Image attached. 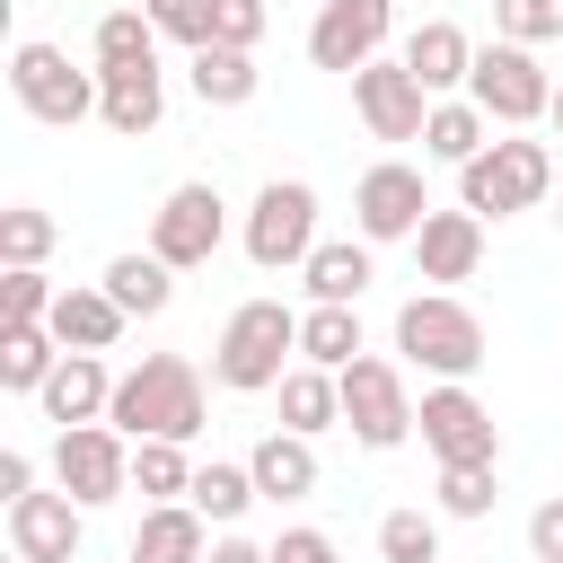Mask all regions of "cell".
Wrapping results in <instances>:
<instances>
[{"label":"cell","mask_w":563,"mask_h":563,"mask_svg":"<svg viewBox=\"0 0 563 563\" xmlns=\"http://www.w3.org/2000/svg\"><path fill=\"white\" fill-rule=\"evenodd\" d=\"M545 123H554V158H563V79H554V114Z\"/></svg>","instance_id":"ee69618b"},{"label":"cell","mask_w":563,"mask_h":563,"mask_svg":"<svg viewBox=\"0 0 563 563\" xmlns=\"http://www.w3.org/2000/svg\"><path fill=\"white\" fill-rule=\"evenodd\" d=\"M413 431H422V449H431L440 466H501V422H493V405H484L475 387H457V378L422 387Z\"/></svg>","instance_id":"ba28073f"},{"label":"cell","mask_w":563,"mask_h":563,"mask_svg":"<svg viewBox=\"0 0 563 563\" xmlns=\"http://www.w3.org/2000/svg\"><path fill=\"white\" fill-rule=\"evenodd\" d=\"M9 97L35 114V123H53V132H70V123H88L97 114V70H79L62 44H44V35H26L18 53H9Z\"/></svg>","instance_id":"8992f818"},{"label":"cell","mask_w":563,"mask_h":563,"mask_svg":"<svg viewBox=\"0 0 563 563\" xmlns=\"http://www.w3.org/2000/svg\"><path fill=\"white\" fill-rule=\"evenodd\" d=\"M466 97L501 123V132H528V123H545L554 114V70L537 62V44H475V79H466Z\"/></svg>","instance_id":"52a82bcc"},{"label":"cell","mask_w":563,"mask_h":563,"mask_svg":"<svg viewBox=\"0 0 563 563\" xmlns=\"http://www.w3.org/2000/svg\"><path fill=\"white\" fill-rule=\"evenodd\" d=\"M53 238H62L53 211H35V202H9V211H0V264H44Z\"/></svg>","instance_id":"e575fe53"},{"label":"cell","mask_w":563,"mask_h":563,"mask_svg":"<svg viewBox=\"0 0 563 563\" xmlns=\"http://www.w3.org/2000/svg\"><path fill=\"white\" fill-rule=\"evenodd\" d=\"M273 396H282V431H299V440H317V431L343 422V378H334V369H308V361H299Z\"/></svg>","instance_id":"484cf974"},{"label":"cell","mask_w":563,"mask_h":563,"mask_svg":"<svg viewBox=\"0 0 563 563\" xmlns=\"http://www.w3.org/2000/svg\"><path fill=\"white\" fill-rule=\"evenodd\" d=\"M554 229H563V202H554Z\"/></svg>","instance_id":"f6af8a7d"},{"label":"cell","mask_w":563,"mask_h":563,"mask_svg":"<svg viewBox=\"0 0 563 563\" xmlns=\"http://www.w3.org/2000/svg\"><path fill=\"white\" fill-rule=\"evenodd\" d=\"M440 202H431V185H422V167L413 158H378V167H361V185H352V238H369V246H413V229L431 220Z\"/></svg>","instance_id":"30bf717a"},{"label":"cell","mask_w":563,"mask_h":563,"mask_svg":"<svg viewBox=\"0 0 563 563\" xmlns=\"http://www.w3.org/2000/svg\"><path fill=\"white\" fill-rule=\"evenodd\" d=\"M132 493L158 510V501H185L194 493V457L176 440H132Z\"/></svg>","instance_id":"1f68e13d"},{"label":"cell","mask_w":563,"mask_h":563,"mask_svg":"<svg viewBox=\"0 0 563 563\" xmlns=\"http://www.w3.org/2000/svg\"><path fill=\"white\" fill-rule=\"evenodd\" d=\"M361 343V308H299V361L308 369H352Z\"/></svg>","instance_id":"f546056e"},{"label":"cell","mask_w":563,"mask_h":563,"mask_svg":"<svg viewBox=\"0 0 563 563\" xmlns=\"http://www.w3.org/2000/svg\"><path fill=\"white\" fill-rule=\"evenodd\" d=\"M53 369H62L53 325H0V387H9V396H44Z\"/></svg>","instance_id":"83f0119b"},{"label":"cell","mask_w":563,"mask_h":563,"mask_svg":"<svg viewBox=\"0 0 563 563\" xmlns=\"http://www.w3.org/2000/svg\"><path fill=\"white\" fill-rule=\"evenodd\" d=\"M53 282H44V264H0V325H44L53 317Z\"/></svg>","instance_id":"d590c367"},{"label":"cell","mask_w":563,"mask_h":563,"mask_svg":"<svg viewBox=\"0 0 563 563\" xmlns=\"http://www.w3.org/2000/svg\"><path fill=\"white\" fill-rule=\"evenodd\" d=\"M220 238H229V202H220V185H167V202L150 211V255L158 264H176V273H202L211 255H220Z\"/></svg>","instance_id":"8fae6325"},{"label":"cell","mask_w":563,"mask_h":563,"mask_svg":"<svg viewBox=\"0 0 563 563\" xmlns=\"http://www.w3.org/2000/svg\"><path fill=\"white\" fill-rule=\"evenodd\" d=\"M387 35H396V0H317V18H308V62L317 70H369L378 53H387Z\"/></svg>","instance_id":"4fadbf2b"},{"label":"cell","mask_w":563,"mask_h":563,"mask_svg":"<svg viewBox=\"0 0 563 563\" xmlns=\"http://www.w3.org/2000/svg\"><path fill=\"white\" fill-rule=\"evenodd\" d=\"M97 282H106V299H114L123 317H158V308L176 299V264H158L150 246H123V255H114Z\"/></svg>","instance_id":"d4e9b609"},{"label":"cell","mask_w":563,"mask_h":563,"mask_svg":"<svg viewBox=\"0 0 563 563\" xmlns=\"http://www.w3.org/2000/svg\"><path fill=\"white\" fill-rule=\"evenodd\" d=\"M35 493V457L26 449H0V501H26Z\"/></svg>","instance_id":"b9f144b4"},{"label":"cell","mask_w":563,"mask_h":563,"mask_svg":"<svg viewBox=\"0 0 563 563\" xmlns=\"http://www.w3.org/2000/svg\"><path fill=\"white\" fill-rule=\"evenodd\" d=\"M475 264H484V220L475 211H431L413 229V273L422 282H475Z\"/></svg>","instance_id":"d6986e66"},{"label":"cell","mask_w":563,"mask_h":563,"mask_svg":"<svg viewBox=\"0 0 563 563\" xmlns=\"http://www.w3.org/2000/svg\"><path fill=\"white\" fill-rule=\"evenodd\" d=\"M132 563H211V519L194 501H158L132 528Z\"/></svg>","instance_id":"603a6c76"},{"label":"cell","mask_w":563,"mask_h":563,"mask_svg":"<svg viewBox=\"0 0 563 563\" xmlns=\"http://www.w3.org/2000/svg\"><path fill=\"white\" fill-rule=\"evenodd\" d=\"M79 537H88V510L70 493L9 501V554H26V563H79Z\"/></svg>","instance_id":"9a60e30c"},{"label":"cell","mask_w":563,"mask_h":563,"mask_svg":"<svg viewBox=\"0 0 563 563\" xmlns=\"http://www.w3.org/2000/svg\"><path fill=\"white\" fill-rule=\"evenodd\" d=\"M299 369V308L282 299H238L220 343H211V378L229 396H273L282 378Z\"/></svg>","instance_id":"7a4b0ae2"},{"label":"cell","mask_w":563,"mask_h":563,"mask_svg":"<svg viewBox=\"0 0 563 563\" xmlns=\"http://www.w3.org/2000/svg\"><path fill=\"white\" fill-rule=\"evenodd\" d=\"M44 325H53V343H62V352H114V334H123L132 317L106 299V282H70V290L53 299V317H44Z\"/></svg>","instance_id":"44dd1931"},{"label":"cell","mask_w":563,"mask_h":563,"mask_svg":"<svg viewBox=\"0 0 563 563\" xmlns=\"http://www.w3.org/2000/svg\"><path fill=\"white\" fill-rule=\"evenodd\" d=\"M493 501H501L493 466H440V484H431V510L440 519H493Z\"/></svg>","instance_id":"836d02e7"},{"label":"cell","mask_w":563,"mask_h":563,"mask_svg":"<svg viewBox=\"0 0 563 563\" xmlns=\"http://www.w3.org/2000/svg\"><path fill=\"white\" fill-rule=\"evenodd\" d=\"M501 44H563V0H493Z\"/></svg>","instance_id":"74e56055"},{"label":"cell","mask_w":563,"mask_h":563,"mask_svg":"<svg viewBox=\"0 0 563 563\" xmlns=\"http://www.w3.org/2000/svg\"><path fill=\"white\" fill-rule=\"evenodd\" d=\"M352 114L369 123V141H422V123H431V97H422V79L405 70V62H369V70H352Z\"/></svg>","instance_id":"5bb4252c"},{"label":"cell","mask_w":563,"mask_h":563,"mask_svg":"<svg viewBox=\"0 0 563 563\" xmlns=\"http://www.w3.org/2000/svg\"><path fill=\"white\" fill-rule=\"evenodd\" d=\"M53 484H62L79 510H97V501L132 493V440H123L114 422H79V431H53Z\"/></svg>","instance_id":"7c38bea8"},{"label":"cell","mask_w":563,"mask_h":563,"mask_svg":"<svg viewBox=\"0 0 563 563\" xmlns=\"http://www.w3.org/2000/svg\"><path fill=\"white\" fill-rule=\"evenodd\" d=\"M396 352L413 361V369H431V378H475L484 369V317L466 308V299H449V290H413L405 308H396Z\"/></svg>","instance_id":"3957f363"},{"label":"cell","mask_w":563,"mask_h":563,"mask_svg":"<svg viewBox=\"0 0 563 563\" xmlns=\"http://www.w3.org/2000/svg\"><path fill=\"white\" fill-rule=\"evenodd\" d=\"M35 405H44L53 431L106 422V405H114V369H106V352H62V369H53V387H44Z\"/></svg>","instance_id":"ac0fdd59"},{"label":"cell","mask_w":563,"mask_h":563,"mask_svg":"<svg viewBox=\"0 0 563 563\" xmlns=\"http://www.w3.org/2000/svg\"><path fill=\"white\" fill-rule=\"evenodd\" d=\"M528 554H537V563H563V493L528 510Z\"/></svg>","instance_id":"ab89813d"},{"label":"cell","mask_w":563,"mask_h":563,"mask_svg":"<svg viewBox=\"0 0 563 563\" xmlns=\"http://www.w3.org/2000/svg\"><path fill=\"white\" fill-rule=\"evenodd\" d=\"M369 282H378V246H369V238H325V246L299 264L308 308H361Z\"/></svg>","instance_id":"e0dca14e"},{"label":"cell","mask_w":563,"mask_h":563,"mask_svg":"<svg viewBox=\"0 0 563 563\" xmlns=\"http://www.w3.org/2000/svg\"><path fill=\"white\" fill-rule=\"evenodd\" d=\"M211 563H273V545H255V537L220 528V537H211Z\"/></svg>","instance_id":"7bdbcfd3"},{"label":"cell","mask_w":563,"mask_h":563,"mask_svg":"<svg viewBox=\"0 0 563 563\" xmlns=\"http://www.w3.org/2000/svg\"><path fill=\"white\" fill-rule=\"evenodd\" d=\"M238 246H246L255 273H299V264L325 246V238H317V185H308V176H273V185H255Z\"/></svg>","instance_id":"5b68a950"},{"label":"cell","mask_w":563,"mask_h":563,"mask_svg":"<svg viewBox=\"0 0 563 563\" xmlns=\"http://www.w3.org/2000/svg\"><path fill=\"white\" fill-rule=\"evenodd\" d=\"M141 9H150L158 44H185V53H202V44L220 35V0H141Z\"/></svg>","instance_id":"8d00e7d4"},{"label":"cell","mask_w":563,"mask_h":563,"mask_svg":"<svg viewBox=\"0 0 563 563\" xmlns=\"http://www.w3.org/2000/svg\"><path fill=\"white\" fill-rule=\"evenodd\" d=\"M88 62H97V70H141V62H158L150 9H106V18L88 26Z\"/></svg>","instance_id":"f1b7e54d"},{"label":"cell","mask_w":563,"mask_h":563,"mask_svg":"<svg viewBox=\"0 0 563 563\" xmlns=\"http://www.w3.org/2000/svg\"><path fill=\"white\" fill-rule=\"evenodd\" d=\"M97 123L106 132H123V141H141V132H158V114H167V70L158 62H141V70H97Z\"/></svg>","instance_id":"ffe728a7"},{"label":"cell","mask_w":563,"mask_h":563,"mask_svg":"<svg viewBox=\"0 0 563 563\" xmlns=\"http://www.w3.org/2000/svg\"><path fill=\"white\" fill-rule=\"evenodd\" d=\"M343 378V431L361 440V449H405L413 440V396H405V361H387V352H361L352 369H334Z\"/></svg>","instance_id":"9c48e42d"},{"label":"cell","mask_w":563,"mask_h":563,"mask_svg":"<svg viewBox=\"0 0 563 563\" xmlns=\"http://www.w3.org/2000/svg\"><path fill=\"white\" fill-rule=\"evenodd\" d=\"M185 88H194L202 106H246V97L264 88V70H255V53H238V44H202V53L185 62Z\"/></svg>","instance_id":"4316f807"},{"label":"cell","mask_w":563,"mask_h":563,"mask_svg":"<svg viewBox=\"0 0 563 563\" xmlns=\"http://www.w3.org/2000/svg\"><path fill=\"white\" fill-rule=\"evenodd\" d=\"M413 79H422V97L440 106V97H466V79H475V35L466 26H449V18H422L413 35H405V53H396Z\"/></svg>","instance_id":"2e32d148"},{"label":"cell","mask_w":563,"mask_h":563,"mask_svg":"<svg viewBox=\"0 0 563 563\" xmlns=\"http://www.w3.org/2000/svg\"><path fill=\"white\" fill-rule=\"evenodd\" d=\"M106 422H114L123 440H176V449H194V440H202V422H211L202 369H194L185 352H150L141 369H123V378H114Z\"/></svg>","instance_id":"6da1fadb"},{"label":"cell","mask_w":563,"mask_h":563,"mask_svg":"<svg viewBox=\"0 0 563 563\" xmlns=\"http://www.w3.org/2000/svg\"><path fill=\"white\" fill-rule=\"evenodd\" d=\"M9 563H26V554H9Z\"/></svg>","instance_id":"bcb514c9"},{"label":"cell","mask_w":563,"mask_h":563,"mask_svg":"<svg viewBox=\"0 0 563 563\" xmlns=\"http://www.w3.org/2000/svg\"><path fill=\"white\" fill-rule=\"evenodd\" d=\"M273 563H343V554H334L325 528H282V537H273Z\"/></svg>","instance_id":"60d3db41"},{"label":"cell","mask_w":563,"mask_h":563,"mask_svg":"<svg viewBox=\"0 0 563 563\" xmlns=\"http://www.w3.org/2000/svg\"><path fill=\"white\" fill-rule=\"evenodd\" d=\"M484 150H493V114H484L475 97H440V106H431V123H422V158L466 167V158H484Z\"/></svg>","instance_id":"cb8c5ba5"},{"label":"cell","mask_w":563,"mask_h":563,"mask_svg":"<svg viewBox=\"0 0 563 563\" xmlns=\"http://www.w3.org/2000/svg\"><path fill=\"white\" fill-rule=\"evenodd\" d=\"M246 475H255L264 501H308V493H317V440H299V431L273 422V431L246 449Z\"/></svg>","instance_id":"7402d4cb"},{"label":"cell","mask_w":563,"mask_h":563,"mask_svg":"<svg viewBox=\"0 0 563 563\" xmlns=\"http://www.w3.org/2000/svg\"><path fill=\"white\" fill-rule=\"evenodd\" d=\"M264 26H273V18H264V0H220V35H211V44L255 53V44H264Z\"/></svg>","instance_id":"f35d334b"},{"label":"cell","mask_w":563,"mask_h":563,"mask_svg":"<svg viewBox=\"0 0 563 563\" xmlns=\"http://www.w3.org/2000/svg\"><path fill=\"white\" fill-rule=\"evenodd\" d=\"M378 563H440V510L405 501L378 519Z\"/></svg>","instance_id":"d6a6232c"},{"label":"cell","mask_w":563,"mask_h":563,"mask_svg":"<svg viewBox=\"0 0 563 563\" xmlns=\"http://www.w3.org/2000/svg\"><path fill=\"white\" fill-rule=\"evenodd\" d=\"M211 528H238L264 493H255V475H246V457H211V466H194V493H185Z\"/></svg>","instance_id":"4dcf8cb0"},{"label":"cell","mask_w":563,"mask_h":563,"mask_svg":"<svg viewBox=\"0 0 563 563\" xmlns=\"http://www.w3.org/2000/svg\"><path fill=\"white\" fill-rule=\"evenodd\" d=\"M545 194H554V141H528V132H510V141H493L484 158L457 167V211H475V220L537 211Z\"/></svg>","instance_id":"277c9868"}]
</instances>
